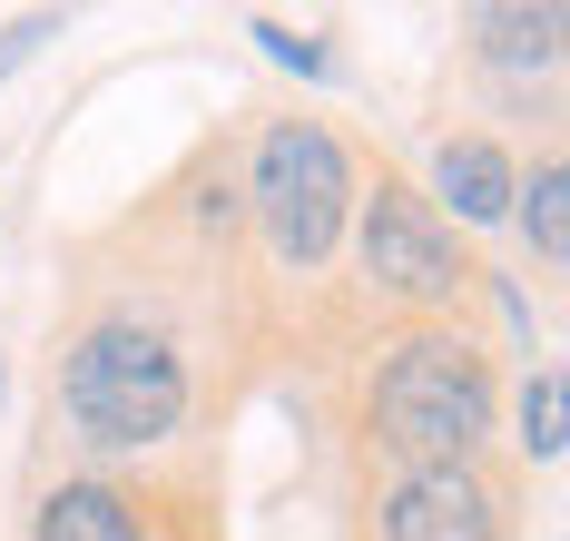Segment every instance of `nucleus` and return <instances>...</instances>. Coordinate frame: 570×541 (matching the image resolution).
Instances as JSON below:
<instances>
[{"label": "nucleus", "mask_w": 570, "mask_h": 541, "mask_svg": "<svg viewBox=\"0 0 570 541\" xmlns=\"http://www.w3.org/2000/svg\"><path fill=\"white\" fill-rule=\"evenodd\" d=\"M197 423V345L158 286L89 276L50 335V433L79 473H158Z\"/></svg>", "instance_id": "f257e3e1"}, {"label": "nucleus", "mask_w": 570, "mask_h": 541, "mask_svg": "<svg viewBox=\"0 0 570 541\" xmlns=\"http://www.w3.org/2000/svg\"><path fill=\"white\" fill-rule=\"evenodd\" d=\"M354 453L394 473L482 463L502 433V364L472 325H394L374 364L354 374Z\"/></svg>", "instance_id": "f03ea898"}, {"label": "nucleus", "mask_w": 570, "mask_h": 541, "mask_svg": "<svg viewBox=\"0 0 570 541\" xmlns=\"http://www.w3.org/2000/svg\"><path fill=\"white\" fill-rule=\"evenodd\" d=\"M354 148H344L325 119H305V109H276V119L246 128V168H236V197H246V227L266 246V266L276 276H325L335 266L344 227H354Z\"/></svg>", "instance_id": "7ed1b4c3"}, {"label": "nucleus", "mask_w": 570, "mask_h": 541, "mask_svg": "<svg viewBox=\"0 0 570 541\" xmlns=\"http://www.w3.org/2000/svg\"><path fill=\"white\" fill-rule=\"evenodd\" d=\"M354 266H364V296H384L403 325H462V305L492 296V276L472 266V246L443 227V207L423 187L374 158V178L354 187Z\"/></svg>", "instance_id": "20e7f679"}, {"label": "nucleus", "mask_w": 570, "mask_h": 541, "mask_svg": "<svg viewBox=\"0 0 570 541\" xmlns=\"http://www.w3.org/2000/svg\"><path fill=\"white\" fill-rule=\"evenodd\" d=\"M30 541H217L207 492L177 473H59L30 502Z\"/></svg>", "instance_id": "39448f33"}, {"label": "nucleus", "mask_w": 570, "mask_h": 541, "mask_svg": "<svg viewBox=\"0 0 570 541\" xmlns=\"http://www.w3.org/2000/svg\"><path fill=\"white\" fill-rule=\"evenodd\" d=\"M374 541H521L512 473L482 463H433V473H394L374 492Z\"/></svg>", "instance_id": "423d86ee"}, {"label": "nucleus", "mask_w": 570, "mask_h": 541, "mask_svg": "<svg viewBox=\"0 0 570 541\" xmlns=\"http://www.w3.org/2000/svg\"><path fill=\"white\" fill-rule=\"evenodd\" d=\"M512 178H521V158L492 138V128H443L433 138V207H443V227H502L512 217Z\"/></svg>", "instance_id": "0eeeda50"}, {"label": "nucleus", "mask_w": 570, "mask_h": 541, "mask_svg": "<svg viewBox=\"0 0 570 541\" xmlns=\"http://www.w3.org/2000/svg\"><path fill=\"white\" fill-rule=\"evenodd\" d=\"M472 30V60L492 69V79H512V89H551L561 79V30H570V10L561 0H512V10H472L462 20Z\"/></svg>", "instance_id": "6e6552de"}, {"label": "nucleus", "mask_w": 570, "mask_h": 541, "mask_svg": "<svg viewBox=\"0 0 570 541\" xmlns=\"http://www.w3.org/2000/svg\"><path fill=\"white\" fill-rule=\"evenodd\" d=\"M512 217L531 237V256H541V276H561L570 266V158H561V138H541L531 168L512 178Z\"/></svg>", "instance_id": "1a4fd4ad"}, {"label": "nucleus", "mask_w": 570, "mask_h": 541, "mask_svg": "<svg viewBox=\"0 0 570 541\" xmlns=\"http://www.w3.org/2000/svg\"><path fill=\"white\" fill-rule=\"evenodd\" d=\"M561 443H570V374L531 364L521 394H512V453L521 463H561Z\"/></svg>", "instance_id": "9d476101"}, {"label": "nucleus", "mask_w": 570, "mask_h": 541, "mask_svg": "<svg viewBox=\"0 0 570 541\" xmlns=\"http://www.w3.org/2000/svg\"><path fill=\"white\" fill-rule=\"evenodd\" d=\"M256 40H266V60H285L295 79H335V50H325V30H295V20H256Z\"/></svg>", "instance_id": "9b49d317"}, {"label": "nucleus", "mask_w": 570, "mask_h": 541, "mask_svg": "<svg viewBox=\"0 0 570 541\" xmlns=\"http://www.w3.org/2000/svg\"><path fill=\"white\" fill-rule=\"evenodd\" d=\"M40 40H59V20H50V10H30V20H10V30H0V79H10L20 60H40Z\"/></svg>", "instance_id": "f8f14e48"}]
</instances>
